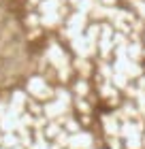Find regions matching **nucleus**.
I'll use <instances>...</instances> for the list:
<instances>
[{
	"label": "nucleus",
	"mask_w": 145,
	"mask_h": 149,
	"mask_svg": "<svg viewBox=\"0 0 145 149\" xmlns=\"http://www.w3.org/2000/svg\"><path fill=\"white\" fill-rule=\"evenodd\" d=\"M0 149H145V0H0Z\"/></svg>",
	"instance_id": "nucleus-1"
}]
</instances>
